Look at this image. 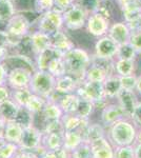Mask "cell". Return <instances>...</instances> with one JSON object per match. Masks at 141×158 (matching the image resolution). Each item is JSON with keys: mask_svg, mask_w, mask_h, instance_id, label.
Returning <instances> with one entry per match:
<instances>
[{"mask_svg": "<svg viewBox=\"0 0 141 158\" xmlns=\"http://www.w3.org/2000/svg\"><path fill=\"white\" fill-rule=\"evenodd\" d=\"M63 61L65 63L66 74L71 75L80 85L85 80V72L91 65L92 56L88 51L82 48L75 47L73 50L68 51L63 56Z\"/></svg>", "mask_w": 141, "mask_h": 158, "instance_id": "6da1fadb", "label": "cell"}, {"mask_svg": "<svg viewBox=\"0 0 141 158\" xmlns=\"http://www.w3.org/2000/svg\"><path fill=\"white\" fill-rule=\"evenodd\" d=\"M34 22L25 15V13L17 12L6 24V32L7 33V48H16L22 38L29 35L32 31Z\"/></svg>", "mask_w": 141, "mask_h": 158, "instance_id": "7a4b0ae2", "label": "cell"}, {"mask_svg": "<svg viewBox=\"0 0 141 158\" xmlns=\"http://www.w3.org/2000/svg\"><path fill=\"white\" fill-rule=\"evenodd\" d=\"M110 136L112 141L118 147L131 146L137 137V132L130 121L121 119L111 126Z\"/></svg>", "mask_w": 141, "mask_h": 158, "instance_id": "3957f363", "label": "cell"}, {"mask_svg": "<svg viewBox=\"0 0 141 158\" xmlns=\"http://www.w3.org/2000/svg\"><path fill=\"white\" fill-rule=\"evenodd\" d=\"M55 86L56 78L48 71L37 70L33 74L30 85V89L33 92V94L48 99L50 96L55 92Z\"/></svg>", "mask_w": 141, "mask_h": 158, "instance_id": "277c9868", "label": "cell"}, {"mask_svg": "<svg viewBox=\"0 0 141 158\" xmlns=\"http://www.w3.org/2000/svg\"><path fill=\"white\" fill-rule=\"evenodd\" d=\"M34 23H36V27H37L36 30L45 33L48 35H53L58 31L64 29L62 12L56 9L50 10V11L39 15Z\"/></svg>", "mask_w": 141, "mask_h": 158, "instance_id": "5b68a950", "label": "cell"}, {"mask_svg": "<svg viewBox=\"0 0 141 158\" xmlns=\"http://www.w3.org/2000/svg\"><path fill=\"white\" fill-rule=\"evenodd\" d=\"M62 14L65 31L78 32V31H81L85 27L89 14L76 2Z\"/></svg>", "mask_w": 141, "mask_h": 158, "instance_id": "8992f818", "label": "cell"}, {"mask_svg": "<svg viewBox=\"0 0 141 158\" xmlns=\"http://www.w3.org/2000/svg\"><path fill=\"white\" fill-rule=\"evenodd\" d=\"M75 93L80 98L89 99L93 103L106 98L103 89V82H97V81L84 80L82 83L79 85Z\"/></svg>", "mask_w": 141, "mask_h": 158, "instance_id": "52a82bcc", "label": "cell"}, {"mask_svg": "<svg viewBox=\"0 0 141 158\" xmlns=\"http://www.w3.org/2000/svg\"><path fill=\"white\" fill-rule=\"evenodd\" d=\"M118 48H119V45L109 35H106V36L100 37L96 40L94 47L95 52L93 56L99 58V59L114 60L117 57Z\"/></svg>", "mask_w": 141, "mask_h": 158, "instance_id": "ba28073f", "label": "cell"}, {"mask_svg": "<svg viewBox=\"0 0 141 158\" xmlns=\"http://www.w3.org/2000/svg\"><path fill=\"white\" fill-rule=\"evenodd\" d=\"M111 23V20L106 19V17L101 16L98 13H94V14L89 15L85 24V30L89 35L98 39L100 37L107 35Z\"/></svg>", "mask_w": 141, "mask_h": 158, "instance_id": "9c48e42d", "label": "cell"}, {"mask_svg": "<svg viewBox=\"0 0 141 158\" xmlns=\"http://www.w3.org/2000/svg\"><path fill=\"white\" fill-rule=\"evenodd\" d=\"M42 131L37 129L35 126L27 127V128H23L21 139L18 146L20 150L35 152L42 144Z\"/></svg>", "mask_w": 141, "mask_h": 158, "instance_id": "30bf717a", "label": "cell"}, {"mask_svg": "<svg viewBox=\"0 0 141 158\" xmlns=\"http://www.w3.org/2000/svg\"><path fill=\"white\" fill-rule=\"evenodd\" d=\"M2 64L6 67L7 72H10V71H12V70H15V69H24V70H27V71H30V72H32L33 74L37 71L34 59H32V58L27 57V56H25V55L18 54V53L10 54Z\"/></svg>", "mask_w": 141, "mask_h": 158, "instance_id": "8fae6325", "label": "cell"}, {"mask_svg": "<svg viewBox=\"0 0 141 158\" xmlns=\"http://www.w3.org/2000/svg\"><path fill=\"white\" fill-rule=\"evenodd\" d=\"M32 76L33 73L30 72V71L24 70V69H15V70H12L9 72L6 85L12 90L30 88Z\"/></svg>", "mask_w": 141, "mask_h": 158, "instance_id": "7c38bea8", "label": "cell"}, {"mask_svg": "<svg viewBox=\"0 0 141 158\" xmlns=\"http://www.w3.org/2000/svg\"><path fill=\"white\" fill-rule=\"evenodd\" d=\"M107 35H109L118 45H121V44H124V43L130 42L132 31H131L126 22L123 21V20H119V21L112 22Z\"/></svg>", "mask_w": 141, "mask_h": 158, "instance_id": "4fadbf2b", "label": "cell"}, {"mask_svg": "<svg viewBox=\"0 0 141 158\" xmlns=\"http://www.w3.org/2000/svg\"><path fill=\"white\" fill-rule=\"evenodd\" d=\"M51 47L64 55L68 51L73 50L76 45L74 40L68 36V34L63 29L51 35Z\"/></svg>", "mask_w": 141, "mask_h": 158, "instance_id": "5bb4252c", "label": "cell"}, {"mask_svg": "<svg viewBox=\"0 0 141 158\" xmlns=\"http://www.w3.org/2000/svg\"><path fill=\"white\" fill-rule=\"evenodd\" d=\"M118 104L123 110L125 117H131L132 118L133 113H134L136 106H137V97H136L134 91L121 90L117 96Z\"/></svg>", "mask_w": 141, "mask_h": 158, "instance_id": "9a60e30c", "label": "cell"}, {"mask_svg": "<svg viewBox=\"0 0 141 158\" xmlns=\"http://www.w3.org/2000/svg\"><path fill=\"white\" fill-rule=\"evenodd\" d=\"M61 121L65 131H79L82 135L89 126V119L81 118L76 114H64L61 118Z\"/></svg>", "mask_w": 141, "mask_h": 158, "instance_id": "2e32d148", "label": "cell"}, {"mask_svg": "<svg viewBox=\"0 0 141 158\" xmlns=\"http://www.w3.org/2000/svg\"><path fill=\"white\" fill-rule=\"evenodd\" d=\"M30 38L36 56L39 53L43 52V51L48 50V48H51V35H48L45 33L36 30L31 31Z\"/></svg>", "mask_w": 141, "mask_h": 158, "instance_id": "e0dca14e", "label": "cell"}, {"mask_svg": "<svg viewBox=\"0 0 141 158\" xmlns=\"http://www.w3.org/2000/svg\"><path fill=\"white\" fill-rule=\"evenodd\" d=\"M91 149L93 158H114L115 150L106 139V137L92 142Z\"/></svg>", "mask_w": 141, "mask_h": 158, "instance_id": "ac0fdd59", "label": "cell"}, {"mask_svg": "<svg viewBox=\"0 0 141 158\" xmlns=\"http://www.w3.org/2000/svg\"><path fill=\"white\" fill-rule=\"evenodd\" d=\"M62 53L58 52L57 50L53 49L52 47L48 48V50L43 51V52L39 53L35 58V63H36V69L39 71H47L50 63L52 62L56 58H61L63 57Z\"/></svg>", "mask_w": 141, "mask_h": 158, "instance_id": "d6986e66", "label": "cell"}, {"mask_svg": "<svg viewBox=\"0 0 141 158\" xmlns=\"http://www.w3.org/2000/svg\"><path fill=\"white\" fill-rule=\"evenodd\" d=\"M124 116L123 110L119 104H107V106L102 110L101 113V120L104 124L112 126L118 120H121Z\"/></svg>", "mask_w": 141, "mask_h": 158, "instance_id": "ffe728a7", "label": "cell"}, {"mask_svg": "<svg viewBox=\"0 0 141 158\" xmlns=\"http://www.w3.org/2000/svg\"><path fill=\"white\" fill-rule=\"evenodd\" d=\"M22 132H23V128L20 124H18L16 121L6 122L3 127L2 138L7 142L19 144L22 136Z\"/></svg>", "mask_w": 141, "mask_h": 158, "instance_id": "44dd1931", "label": "cell"}, {"mask_svg": "<svg viewBox=\"0 0 141 158\" xmlns=\"http://www.w3.org/2000/svg\"><path fill=\"white\" fill-rule=\"evenodd\" d=\"M79 83L74 77H72L68 74L61 76V77L56 78V86L55 91L60 94H72L75 93L76 90L78 89Z\"/></svg>", "mask_w": 141, "mask_h": 158, "instance_id": "7402d4cb", "label": "cell"}, {"mask_svg": "<svg viewBox=\"0 0 141 158\" xmlns=\"http://www.w3.org/2000/svg\"><path fill=\"white\" fill-rule=\"evenodd\" d=\"M42 115V118L44 120V124L51 121L61 120V118L64 115L63 111L61 110L60 106L57 102H54L48 99V102L45 104L43 111L40 113Z\"/></svg>", "mask_w": 141, "mask_h": 158, "instance_id": "603a6c76", "label": "cell"}, {"mask_svg": "<svg viewBox=\"0 0 141 158\" xmlns=\"http://www.w3.org/2000/svg\"><path fill=\"white\" fill-rule=\"evenodd\" d=\"M19 108L20 106L12 99H7V100L3 101L0 103V118L2 119L4 123L10 121H15Z\"/></svg>", "mask_w": 141, "mask_h": 158, "instance_id": "cb8c5ba5", "label": "cell"}, {"mask_svg": "<svg viewBox=\"0 0 141 158\" xmlns=\"http://www.w3.org/2000/svg\"><path fill=\"white\" fill-rule=\"evenodd\" d=\"M79 101H80V97L76 93H72L63 95L58 103L64 114H76Z\"/></svg>", "mask_w": 141, "mask_h": 158, "instance_id": "d4e9b609", "label": "cell"}, {"mask_svg": "<svg viewBox=\"0 0 141 158\" xmlns=\"http://www.w3.org/2000/svg\"><path fill=\"white\" fill-rule=\"evenodd\" d=\"M103 89L106 93V98H115L118 96L120 91L122 90L121 83H120L119 76L114 74L112 76H109L103 81Z\"/></svg>", "mask_w": 141, "mask_h": 158, "instance_id": "484cf974", "label": "cell"}, {"mask_svg": "<svg viewBox=\"0 0 141 158\" xmlns=\"http://www.w3.org/2000/svg\"><path fill=\"white\" fill-rule=\"evenodd\" d=\"M84 141L83 135L79 131H65L63 135V148L68 151H74Z\"/></svg>", "mask_w": 141, "mask_h": 158, "instance_id": "4316f807", "label": "cell"}, {"mask_svg": "<svg viewBox=\"0 0 141 158\" xmlns=\"http://www.w3.org/2000/svg\"><path fill=\"white\" fill-rule=\"evenodd\" d=\"M63 135L64 133H48L43 134L42 146L47 151H55L63 147Z\"/></svg>", "mask_w": 141, "mask_h": 158, "instance_id": "83f0119b", "label": "cell"}, {"mask_svg": "<svg viewBox=\"0 0 141 158\" xmlns=\"http://www.w3.org/2000/svg\"><path fill=\"white\" fill-rule=\"evenodd\" d=\"M103 137H104V130L102 128L101 124L99 123L89 124L83 134L84 142H88L89 144L100 138H103Z\"/></svg>", "mask_w": 141, "mask_h": 158, "instance_id": "f1b7e54d", "label": "cell"}, {"mask_svg": "<svg viewBox=\"0 0 141 158\" xmlns=\"http://www.w3.org/2000/svg\"><path fill=\"white\" fill-rule=\"evenodd\" d=\"M135 72V60L116 59L115 60V73L119 77L133 75Z\"/></svg>", "mask_w": 141, "mask_h": 158, "instance_id": "f546056e", "label": "cell"}, {"mask_svg": "<svg viewBox=\"0 0 141 158\" xmlns=\"http://www.w3.org/2000/svg\"><path fill=\"white\" fill-rule=\"evenodd\" d=\"M17 13L14 0H0V21L7 22Z\"/></svg>", "mask_w": 141, "mask_h": 158, "instance_id": "4dcf8cb0", "label": "cell"}, {"mask_svg": "<svg viewBox=\"0 0 141 158\" xmlns=\"http://www.w3.org/2000/svg\"><path fill=\"white\" fill-rule=\"evenodd\" d=\"M32 95H33V92L31 91L30 88L17 89V90H12L11 99L13 101H15L19 106L25 108Z\"/></svg>", "mask_w": 141, "mask_h": 158, "instance_id": "1f68e13d", "label": "cell"}, {"mask_svg": "<svg viewBox=\"0 0 141 158\" xmlns=\"http://www.w3.org/2000/svg\"><path fill=\"white\" fill-rule=\"evenodd\" d=\"M116 6L118 7L115 0H100L97 13L112 21V18L115 14Z\"/></svg>", "mask_w": 141, "mask_h": 158, "instance_id": "d6a6232c", "label": "cell"}, {"mask_svg": "<svg viewBox=\"0 0 141 158\" xmlns=\"http://www.w3.org/2000/svg\"><path fill=\"white\" fill-rule=\"evenodd\" d=\"M47 102H48L47 98H43L39 95L33 94V95L31 96L29 102H27L25 108L29 110L30 112H32L34 115H36V114H40L43 111Z\"/></svg>", "mask_w": 141, "mask_h": 158, "instance_id": "836d02e7", "label": "cell"}, {"mask_svg": "<svg viewBox=\"0 0 141 158\" xmlns=\"http://www.w3.org/2000/svg\"><path fill=\"white\" fill-rule=\"evenodd\" d=\"M19 150L20 148L18 144L7 142L4 139L0 140V158H13Z\"/></svg>", "mask_w": 141, "mask_h": 158, "instance_id": "e575fe53", "label": "cell"}, {"mask_svg": "<svg viewBox=\"0 0 141 158\" xmlns=\"http://www.w3.org/2000/svg\"><path fill=\"white\" fill-rule=\"evenodd\" d=\"M15 121H16L18 124H20L22 128L34 126V124H33V121H34V114H33L32 112H30L27 108H21V106H20Z\"/></svg>", "mask_w": 141, "mask_h": 158, "instance_id": "d590c367", "label": "cell"}, {"mask_svg": "<svg viewBox=\"0 0 141 158\" xmlns=\"http://www.w3.org/2000/svg\"><path fill=\"white\" fill-rule=\"evenodd\" d=\"M47 71L50 74H52L55 78H58V77H61V76L65 75L66 68H65L64 61H63V57L54 59L52 62L50 63Z\"/></svg>", "mask_w": 141, "mask_h": 158, "instance_id": "8d00e7d4", "label": "cell"}, {"mask_svg": "<svg viewBox=\"0 0 141 158\" xmlns=\"http://www.w3.org/2000/svg\"><path fill=\"white\" fill-rule=\"evenodd\" d=\"M136 51L132 47L130 42L124 43V44L119 45L118 48V53L116 59H126V60H135L136 58Z\"/></svg>", "mask_w": 141, "mask_h": 158, "instance_id": "74e56055", "label": "cell"}, {"mask_svg": "<svg viewBox=\"0 0 141 158\" xmlns=\"http://www.w3.org/2000/svg\"><path fill=\"white\" fill-rule=\"evenodd\" d=\"M93 110H94V103L92 102L91 100L80 98L78 109H77V112H76V115H78L79 117H81V118L89 119V117L91 116Z\"/></svg>", "mask_w": 141, "mask_h": 158, "instance_id": "f35d334b", "label": "cell"}, {"mask_svg": "<svg viewBox=\"0 0 141 158\" xmlns=\"http://www.w3.org/2000/svg\"><path fill=\"white\" fill-rule=\"evenodd\" d=\"M71 158H93L91 144L83 141L78 148L71 152Z\"/></svg>", "mask_w": 141, "mask_h": 158, "instance_id": "ab89813d", "label": "cell"}, {"mask_svg": "<svg viewBox=\"0 0 141 158\" xmlns=\"http://www.w3.org/2000/svg\"><path fill=\"white\" fill-rule=\"evenodd\" d=\"M54 9V0H34V12L39 16Z\"/></svg>", "mask_w": 141, "mask_h": 158, "instance_id": "60d3db41", "label": "cell"}, {"mask_svg": "<svg viewBox=\"0 0 141 158\" xmlns=\"http://www.w3.org/2000/svg\"><path fill=\"white\" fill-rule=\"evenodd\" d=\"M76 3L79 4L89 15L97 13L100 0H76Z\"/></svg>", "mask_w": 141, "mask_h": 158, "instance_id": "b9f144b4", "label": "cell"}, {"mask_svg": "<svg viewBox=\"0 0 141 158\" xmlns=\"http://www.w3.org/2000/svg\"><path fill=\"white\" fill-rule=\"evenodd\" d=\"M120 78V83H121L122 90L127 91H134L137 85V77L133 74L129 76H121Z\"/></svg>", "mask_w": 141, "mask_h": 158, "instance_id": "7bdbcfd3", "label": "cell"}, {"mask_svg": "<svg viewBox=\"0 0 141 158\" xmlns=\"http://www.w3.org/2000/svg\"><path fill=\"white\" fill-rule=\"evenodd\" d=\"M114 158H135V150L131 146L118 147L115 150Z\"/></svg>", "mask_w": 141, "mask_h": 158, "instance_id": "ee69618b", "label": "cell"}, {"mask_svg": "<svg viewBox=\"0 0 141 158\" xmlns=\"http://www.w3.org/2000/svg\"><path fill=\"white\" fill-rule=\"evenodd\" d=\"M130 43L137 54H141V32H133L130 38Z\"/></svg>", "mask_w": 141, "mask_h": 158, "instance_id": "f6af8a7d", "label": "cell"}, {"mask_svg": "<svg viewBox=\"0 0 141 158\" xmlns=\"http://www.w3.org/2000/svg\"><path fill=\"white\" fill-rule=\"evenodd\" d=\"M75 2L76 0H54V9L63 13L73 4H75Z\"/></svg>", "mask_w": 141, "mask_h": 158, "instance_id": "bcb514c9", "label": "cell"}, {"mask_svg": "<svg viewBox=\"0 0 141 158\" xmlns=\"http://www.w3.org/2000/svg\"><path fill=\"white\" fill-rule=\"evenodd\" d=\"M11 92L7 85H0V103L11 99Z\"/></svg>", "mask_w": 141, "mask_h": 158, "instance_id": "7dc6e473", "label": "cell"}, {"mask_svg": "<svg viewBox=\"0 0 141 158\" xmlns=\"http://www.w3.org/2000/svg\"><path fill=\"white\" fill-rule=\"evenodd\" d=\"M13 158H39V157H38L34 152L19 150V152H18Z\"/></svg>", "mask_w": 141, "mask_h": 158, "instance_id": "c3c4849f", "label": "cell"}, {"mask_svg": "<svg viewBox=\"0 0 141 158\" xmlns=\"http://www.w3.org/2000/svg\"><path fill=\"white\" fill-rule=\"evenodd\" d=\"M56 158H71V152L68 151L64 148H59V149L54 151Z\"/></svg>", "mask_w": 141, "mask_h": 158, "instance_id": "681fc988", "label": "cell"}, {"mask_svg": "<svg viewBox=\"0 0 141 158\" xmlns=\"http://www.w3.org/2000/svg\"><path fill=\"white\" fill-rule=\"evenodd\" d=\"M132 118H133V120L136 122V123H138V124H140V126H141V102L137 103L134 113H133Z\"/></svg>", "mask_w": 141, "mask_h": 158, "instance_id": "f907efd6", "label": "cell"}, {"mask_svg": "<svg viewBox=\"0 0 141 158\" xmlns=\"http://www.w3.org/2000/svg\"><path fill=\"white\" fill-rule=\"evenodd\" d=\"M7 75H9V72H7L6 67L1 63L0 64V85H6Z\"/></svg>", "mask_w": 141, "mask_h": 158, "instance_id": "816d5d0a", "label": "cell"}, {"mask_svg": "<svg viewBox=\"0 0 141 158\" xmlns=\"http://www.w3.org/2000/svg\"><path fill=\"white\" fill-rule=\"evenodd\" d=\"M10 55V49L6 45H0V64L4 62L6 57Z\"/></svg>", "mask_w": 141, "mask_h": 158, "instance_id": "f5cc1de1", "label": "cell"}, {"mask_svg": "<svg viewBox=\"0 0 141 158\" xmlns=\"http://www.w3.org/2000/svg\"><path fill=\"white\" fill-rule=\"evenodd\" d=\"M38 157L39 158H56L54 151H45V152H43L41 155H39Z\"/></svg>", "mask_w": 141, "mask_h": 158, "instance_id": "db71d44e", "label": "cell"}, {"mask_svg": "<svg viewBox=\"0 0 141 158\" xmlns=\"http://www.w3.org/2000/svg\"><path fill=\"white\" fill-rule=\"evenodd\" d=\"M115 1H116V4L118 6V7L120 9V7L125 6V4H129L131 2H134L135 0H115Z\"/></svg>", "mask_w": 141, "mask_h": 158, "instance_id": "11a10c76", "label": "cell"}, {"mask_svg": "<svg viewBox=\"0 0 141 158\" xmlns=\"http://www.w3.org/2000/svg\"><path fill=\"white\" fill-rule=\"evenodd\" d=\"M135 158H141V143L135 148Z\"/></svg>", "mask_w": 141, "mask_h": 158, "instance_id": "9f6ffc18", "label": "cell"}, {"mask_svg": "<svg viewBox=\"0 0 141 158\" xmlns=\"http://www.w3.org/2000/svg\"><path fill=\"white\" fill-rule=\"evenodd\" d=\"M136 90L141 94V76L137 77V85H136Z\"/></svg>", "mask_w": 141, "mask_h": 158, "instance_id": "6f0895ef", "label": "cell"}, {"mask_svg": "<svg viewBox=\"0 0 141 158\" xmlns=\"http://www.w3.org/2000/svg\"><path fill=\"white\" fill-rule=\"evenodd\" d=\"M3 127H4V122L2 121L1 118H0V139L2 138V133H3Z\"/></svg>", "mask_w": 141, "mask_h": 158, "instance_id": "680465c9", "label": "cell"}, {"mask_svg": "<svg viewBox=\"0 0 141 158\" xmlns=\"http://www.w3.org/2000/svg\"><path fill=\"white\" fill-rule=\"evenodd\" d=\"M135 3L137 4V6H138V9L141 11V0H135Z\"/></svg>", "mask_w": 141, "mask_h": 158, "instance_id": "91938a15", "label": "cell"}, {"mask_svg": "<svg viewBox=\"0 0 141 158\" xmlns=\"http://www.w3.org/2000/svg\"><path fill=\"white\" fill-rule=\"evenodd\" d=\"M136 138H137L138 142H139V143H141V130H140V132H139V133L137 134V137H136Z\"/></svg>", "mask_w": 141, "mask_h": 158, "instance_id": "94428289", "label": "cell"}]
</instances>
